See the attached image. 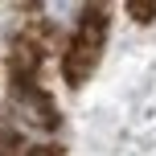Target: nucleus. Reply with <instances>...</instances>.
<instances>
[{"label": "nucleus", "instance_id": "1", "mask_svg": "<svg viewBox=\"0 0 156 156\" xmlns=\"http://www.w3.org/2000/svg\"><path fill=\"white\" fill-rule=\"evenodd\" d=\"M103 8H90V16H86V25L74 33V45L70 54H66V82H86L94 70V62H99V49H103Z\"/></svg>", "mask_w": 156, "mask_h": 156}, {"label": "nucleus", "instance_id": "2", "mask_svg": "<svg viewBox=\"0 0 156 156\" xmlns=\"http://www.w3.org/2000/svg\"><path fill=\"white\" fill-rule=\"evenodd\" d=\"M16 115H25L37 127H54V107H49L33 86H21V90H16Z\"/></svg>", "mask_w": 156, "mask_h": 156}, {"label": "nucleus", "instance_id": "3", "mask_svg": "<svg viewBox=\"0 0 156 156\" xmlns=\"http://www.w3.org/2000/svg\"><path fill=\"white\" fill-rule=\"evenodd\" d=\"M41 16H49L54 29L78 33V29L86 25V16H90V8H86V4H41Z\"/></svg>", "mask_w": 156, "mask_h": 156}, {"label": "nucleus", "instance_id": "4", "mask_svg": "<svg viewBox=\"0 0 156 156\" xmlns=\"http://www.w3.org/2000/svg\"><path fill=\"white\" fill-rule=\"evenodd\" d=\"M29 156H54V152H45V148H37V152H29Z\"/></svg>", "mask_w": 156, "mask_h": 156}]
</instances>
